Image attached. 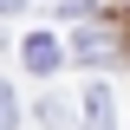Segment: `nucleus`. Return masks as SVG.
<instances>
[{"instance_id":"1","label":"nucleus","mask_w":130,"mask_h":130,"mask_svg":"<svg viewBox=\"0 0 130 130\" xmlns=\"http://www.w3.org/2000/svg\"><path fill=\"white\" fill-rule=\"evenodd\" d=\"M59 65H65V46L52 32H32L26 39V72H59Z\"/></svg>"},{"instance_id":"4","label":"nucleus","mask_w":130,"mask_h":130,"mask_svg":"<svg viewBox=\"0 0 130 130\" xmlns=\"http://www.w3.org/2000/svg\"><path fill=\"white\" fill-rule=\"evenodd\" d=\"M13 124H20V98L0 85V130H13Z\"/></svg>"},{"instance_id":"5","label":"nucleus","mask_w":130,"mask_h":130,"mask_svg":"<svg viewBox=\"0 0 130 130\" xmlns=\"http://www.w3.org/2000/svg\"><path fill=\"white\" fill-rule=\"evenodd\" d=\"M0 13H20V0H0Z\"/></svg>"},{"instance_id":"2","label":"nucleus","mask_w":130,"mask_h":130,"mask_svg":"<svg viewBox=\"0 0 130 130\" xmlns=\"http://www.w3.org/2000/svg\"><path fill=\"white\" fill-rule=\"evenodd\" d=\"M85 111H91V130H111V91L91 85V91H85Z\"/></svg>"},{"instance_id":"3","label":"nucleus","mask_w":130,"mask_h":130,"mask_svg":"<svg viewBox=\"0 0 130 130\" xmlns=\"http://www.w3.org/2000/svg\"><path fill=\"white\" fill-rule=\"evenodd\" d=\"M78 52H85V59H104V52H111V32H85Z\"/></svg>"}]
</instances>
